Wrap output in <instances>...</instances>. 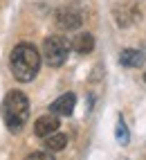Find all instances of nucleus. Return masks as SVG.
I'll return each instance as SVG.
<instances>
[{
	"mask_svg": "<svg viewBox=\"0 0 146 160\" xmlns=\"http://www.w3.org/2000/svg\"><path fill=\"white\" fill-rule=\"evenodd\" d=\"M9 66H12V74L20 83H27L40 70V52L32 43H18L9 57Z\"/></svg>",
	"mask_w": 146,
	"mask_h": 160,
	"instance_id": "1",
	"label": "nucleus"
},
{
	"mask_svg": "<svg viewBox=\"0 0 146 160\" xmlns=\"http://www.w3.org/2000/svg\"><path fill=\"white\" fill-rule=\"evenodd\" d=\"M2 120L12 133H20L29 120V99L20 90H9L2 99Z\"/></svg>",
	"mask_w": 146,
	"mask_h": 160,
	"instance_id": "2",
	"label": "nucleus"
},
{
	"mask_svg": "<svg viewBox=\"0 0 146 160\" xmlns=\"http://www.w3.org/2000/svg\"><path fill=\"white\" fill-rule=\"evenodd\" d=\"M68 54H70V43L63 36L54 34V36H47L43 41V59L47 66H52V68L63 66L68 61Z\"/></svg>",
	"mask_w": 146,
	"mask_h": 160,
	"instance_id": "3",
	"label": "nucleus"
},
{
	"mask_svg": "<svg viewBox=\"0 0 146 160\" xmlns=\"http://www.w3.org/2000/svg\"><path fill=\"white\" fill-rule=\"evenodd\" d=\"M83 23V16L77 7H61L56 12V25L61 29H68V32H74L79 29Z\"/></svg>",
	"mask_w": 146,
	"mask_h": 160,
	"instance_id": "4",
	"label": "nucleus"
},
{
	"mask_svg": "<svg viewBox=\"0 0 146 160\" xmlns=\"http://www.w3.org/2000/svg\"><path fill=\"white\" fill-rule=\"evenodd\" d=\"M74 104H77L74 92H65V95H61V97H56L52 102L49 111L54 115H59V117H68V115H72V111H74Z\"/></svg>",
	"mask_w": 146,
	"mask_h": 160,
	"instance_id": "5",
	"label": "nucleus"
},
{
	"mask_svg": "<svg viewBox=\"0 0 146 160\" xmlns=\"http://www.w3.org/2000/svg\"><path fill=\"white\" fill-rule=\"evenodd\" d=\"M59 126H61V122H59V115H40L38 120L34 122V133L38 135V138H47L49 133H54V131H59Z\"/></svg>",
	"mask_w": 146,
	"mask_h": 160,
	"instance_id": "6",
	"label": "nucleus"
},
{
	"mask_svg": "<svg viewBox=\"0 0 146 160\" xmlns=\"http://www.w3.org/2000/svg\"><path fill=\"white\" fill-rule=\"evenodd\" d=\"M70 48L74 52H79V54H90V52L95 50V36H92L90 32H79V34L72 38Z\"/></svg>",
	"mask_w": 146,
	"mask_h": 160,
	"instance_id": "7",
	"label": "nucleus"
},
{
	"mask_svg": "<svg viewBox=\"0 0 146 160\" xmlns=\"http://www.w3.org/2000/svg\"><path fill=\"white\" fill-rule=\"evenodd\" d=\"M119 63H121L124 68H142V66H144V52H142V50H135V48L121 50Z\"/></svg>",
	"mask_w": 146,
	"mask_h": 160,
	"instance_id": "8",
	"label": "nucleus"
},
{
	"mask_svg": "<svg viewBox=\"0 0 146 160\" xmlns=\"http://www.w3.org/2000/svg\"><path fill=\"white\" fill-rule=\"evenodd\" d=\"M68 147V135L65 133H49L47 138H45V149H47V151H52V153H54V151H61V149H65Z\"/></svg>",
	"mask_w": 146,
	"mask_h": 160,
	"instance_id": "9",
	"label": "nucleus"
},
{
	"mask_svg": "<svg viewBox=\"0 0 146 160\" xmlns=\"http://www.w3.org/2000/svg\"><path fill=\"white\" fill-rule=\"evenodd\" d=\"M115 18H117V23L121 27H128L133 20L137 18V9H135V7H126V5H124L121 9L117 7V9H115Z\"/></svg>",
	"mask_w": 146,
	"mask_h": 160,
	"instance_id": "10",
	"label": "nucleus"
},
{
	"mask_svg": "<svg viewBox=\"0 0 146 160\" xmlns=\"http://www.w3.org/2000/svg\"><path fill=\"white\" fill-rule=\"evenodd\" d=\"M117 140H119V144H128V140H130V133H128V126H126V122L121 120H117Z\"/></svg>",
	"mask_w": 146,
	"mask_h": 160,
	"instance_id": "11",
	"label": "nucleus"
},
{
	"mask_svg": "<svg viewBox=\"0 0 146 160\" xmlns=\"http://www.w3.org/2000/svg\"><path fill=\"white\" fill-rule=\"evenodd\" d=\"M25 160H56V158L52 156V151H34V153H29Z\"/></svg>",
	"mask_w": 146,
	"mask_h": 160,
	"instance_id": "12",
	"label": "nucleus"
},
{
	"mask_svg": "<svg viewBox=\"0 0 146 160\" xmlns=\"http://www.w3.org/2000/svg\"><path fill=\"white\" fill-rule=\"evenodd\" d=\"M144 83H146V72H144Z\"/></svg>",
	"mask_w": 146,
	"mask_h": 160,
	"instance_id": "13",
	"label": "nucleus"
}]
</instances>
